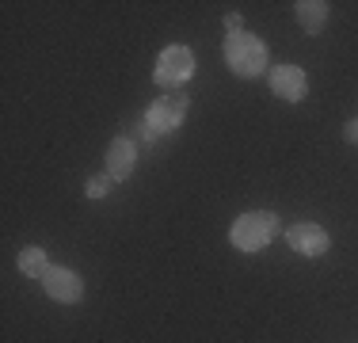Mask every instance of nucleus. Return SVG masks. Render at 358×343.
I'll return each mask as SVG.
<instances>
[{
    "mask_svg": "<svg viewBox=\"0 0 358 343\" xmlns=\"http://www.w3.org/2000/svg\"><path fill=\"white\" fill-rule=\"evenodd\" d=\"M42 290H46V298H54L57 305L84 302V279L69 267H50L42 274Z\"/></svg>",
    "mask_w": 358,
    "mask_h": 343,
    "instance_id": "nucleus-5",
    "label": "nucleus"
},
{
    "mask_svg": "<svg viewBox=\"0 0 358 343\" xmlns=\"http://www.w3.org/2000/svg\"><path fill=\"white\" fill-rule=\"evenodd\" d=\"M343 137H347L351 145H358V118H351V122L343 126Z\"/></svg>",
    "mask_w": 358,
    "mask_h": 343,
    "instance_id": "nucleus-12",
    "label": "nucleus"
},
{
    "mask_svg": "<svg viewBox=\"0 0 358 343\" xmlns=\"http://www.w3.org/2000/svg\"><path fill=\"white\" fill-rule=\"evenodd\" d=\"M221 54H225V65L233 69L241 80H255V76L267 73V42L255 38L252 31L229 34L225 46H221Z\"/></svg>",
    "mask_w": 358,
    "mask_h": 343,
    "instance_id": "nucleus-1",
    "label": "nucleus"
},
{
    "mask_svg": "<svg viewBox=\"0 0 358 343\" xmlns=\"http://www.w3.org/2000/svg\"><path fill=\"white\" fill-rule=\"evenodd\" d=\"M110 187H115V179H110L107 172H99V176H92L88 183H84V195H88V199H103Z\"/></svg>",
    "mask_w": 358,
    "mask_h": 343,
    "instance_id": "nucleus-11",
    "label": "nucleus"
},
{
    "mask_svg": "<svg viewBox=\"0 0 358 343\" xmlns=\"http://www.w3.org/2000/svg\"><path fill=\"white\" fill-rule=\"evenodd\" d=\"M278 233V218L271 210H252V214H241V218L229 225V244L236 252H259L267 248Z\"/></svg>",
    "mask_w": 358,
    "mask_h": 343,
    "instance_id": "nucleus-2",
    "label": "nucleus"
},
{
    "mask_svg": "<svg viewBox=\"0 0 358 343\" xmlns=\"http://www.w3.org/2000/svg\"><path fill=\"white\" fill-rule=\"evenodd\" d=\"M267 84H271V92H275L278 99H286V103H301L305 96H309V76H305V69H297V65H275L271 76H267Z\"/></svg>",
    "mask_w": 358,
    "mask_h": 343,
    "instance_id": "nucleus-7",
    "label": "nucleus"
},
{
    "mask_svg": "<svg viewBox=\"0 0 358 343\" xmlns=\"http://www.w3.org/2000/svg\"><path fill=\"white\" fill-rule=\"evenodd\" d=\"M286 240H289V248H294V252L309 255V260H317V255H324L331 248L328 229L317 225V221H297V225H289L286 229Z\"/></svg>",
    "mask_w": 358,
    "mask_h": 343,
    "instance_id": "nucleus-6",
    "label": "nucleus"
},
{
    "mask_svg": "<svg viewBox=\"0 0 358 343\" xmlns=\"http://www.w3.org/2000/svg\"><path fill=\"white\" fill-rule=\"evenodd\" d=\"M107 176L115 179V183H122V179H130L134 176V164H138V149H134V141L130 137H115V141L107 145Z\"/></svg>",
    "mask_w": 358,
    "mask_h": 343,
    "instance_id": "nucleus-8",
    "label": "nucleus"
},
{
    "mask_svg": "<svg viewBox=\"0 0 358 343\" xmlns=\"http://www.w3.org/2000/svg\"><path fill=\"white\" fill-rule=\"evenodd\" d=\"M194 73V54L191 46H183V42H176V46H164L157 57V69H152V80L160 84V88H179V84H187Z\"/></svg>",
    "mask_w": 358,
    "mask_h": 343,
    "instance_id": "nucleus-4",
    "label": "nucleus"
},
{
    "mask_svg": "<svg viewBox=\"0 0 358 343\" xmlns=\"http://www.w3.org/2000/svg\"><path fill=\"white\" fill-rule=\"evenodd\" d=\"M187 103H191V96H183V92L160 96L149 111H145V118H141V137H157V134L179 130V126H183V118H187Z\"/></svg>",
    "mask_w": 358,
    "mask_h": 343,
    "instance_id": "nucleus-3",
    "label": "nucleus"
},
{
    "mask_svg": "<svg viewBox=\"0 0 358 343\" xmlns=\"http://www.w3.org/2000/svg\"><path fill=\"white\" fill-rule=\"evenodd\" d=\"M294 15H297V23H301L305 34H320L324 23H328V15H331V4L328 0H297Z\"/></svg>",
    "mask_w": 358,
    "mask_h": 343,
    "instance_id": "nucleus-9",
    "label": "nucleus"
},
{
    "mask_svg": "<svg viewBox=\"0 0 358 343\" xmlns=\"http://www.w3.org/2000/svg\"><path fill=\"white\" fill-rule=\"evenodd\" d=\"M225 27H229V34H236V31H244V20H241V15H225Z\"/></svg>",
    "mask_w": 358,
    "mask_h": 343,
    "instance_id": "nucleus-13",
    "label": "nucleus"
},
{
    "mask_svg": "<svg viewBox=\"0 0 358 343\" xmlns=\"http://www.w3.org/2000/svg\"><path fill=\"white\" fill-rule=\"evenodd\" d=\"M15 263H20V271L27 274V279H42V274L50 271V260H46V252L35 244H27V248H20V255H15Z\"/></svg>",
    "mask_w": 358,
    "mask_h": 343,
    "instance_id": "nucleus-10",
    "label": "nucleus"
}]
</instances>
